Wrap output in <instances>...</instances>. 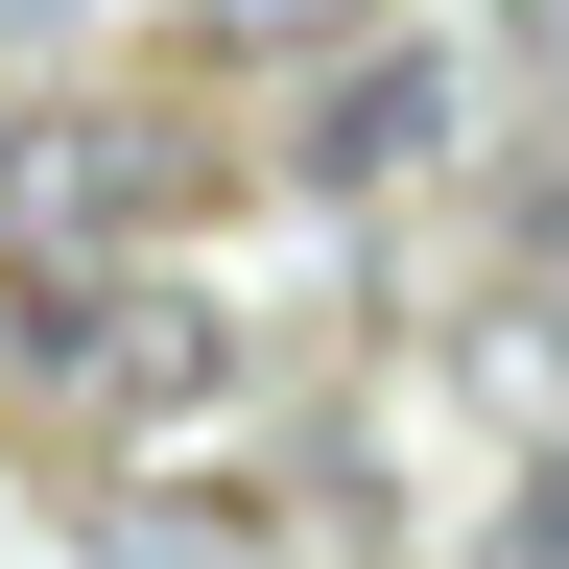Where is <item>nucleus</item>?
Returning <instances> with one entry per match:
<instances>
[{"mask_svg":"<svg viewBox=\"0 0 569 569\" xmlns=\"http://www.w3.org/2000/svg\"><path fill=\"white\" fill-rule=\"evenodd\" d=\"M0 380L71 403L96 451H142V427L238 403V332H213V284H167V261H0Z\"/></svg>","mask_w":569,"mask_h":569,"instance_id":"f257e3e1","label":"nucleus"},{"mask_svg":"<svg viewBox=\"0 0 569 569\" xmlns=\"http://www.w3.org/2000/svg\"><path fill=\"white\" fill-rule=\"evenodd\" d=\"M190 213H213L190 119H96V96L0 119V261H142V238H190Z\"/></svg>","mask_w":569,"mask_h":569,"instance_id":"f03ea898","label":"nucleus"},{"mask_svg":"<svg viewBox=\"0 0 569 569\" xmlns=\"http://www.w3.org/2000/svg\"><path fill=\"white\" fill-rule=\"evenodd\" d=\"M451 119H475V71H451V48H356L332 96H309V190H403Z\"/></svg>","mask_w":569,"mask_h":569,"instance_id":"7ed1b4c3","label":"nucleus"},{"mask_svg":"<svg viewBox=\"0 0 569 569\" xmlns=\"http://www.w3.org/2000/svg\"><path fill=\"white\" fill-rule=\"evenodd\" d=\"M475 569H569V451H522V475L475 498Z\"/></svg>","mask_w":569,"mask_h":569,"instance_id":"20e7f679","label":"nucleus"},{"mask_svg":"<svg viewBox=\"0 0 569 569\" xmlns=\"http://www.w3.org/2000/svg\"><path fill=\"white\" fill-rule=\"evenodd\" d=\"M522 261H546V332H569V190H546V238H522Z\"/></svg>","mask_w":569,"mask_h":569,"instance_id":"39448f33","label":"nucleus"},{"mask_svg":"<svg viewBox=\"0 0 569 569\" xmlns=\"http://www.w3.org/2000/svg\"><path fill=\"white\" fill-rule=\"evenodd\" d=\"M238 24H380V0H238Z\"/></svg>","mask_w":569,"mask_h":569,"instance_id":"423d86ee","label":"nucleus"},{"mask_svg":"<svg viewBox=\"0 0 569 569\" xmlns=\"http://www.w3.org/2000/svg\"><path fill=\"white\" fill-rule=\"evenodd\" d=\"M142 569H190V546H142Z\"/></svg>","mask_w":569,"mask_h":569,"instance_id":"0eeeda50","label":"nucleus"}]
</instances>
